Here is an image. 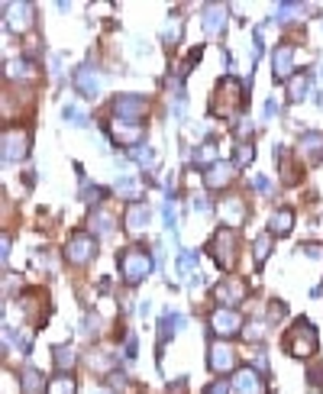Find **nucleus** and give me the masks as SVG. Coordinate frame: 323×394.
Wrapping results in <instances>:
<instances>
[{
  "label": "nucleus",
  "instance_id": "39448f33",
  "mask_svg": "<svg viewBox=\"0 0 323 394\" xmlns=\"http://www.w3.org/2000/svg\"><path fill=\"white\" fill-rule=\"evenodd\" d=\"M114 114H116V120L139 123L149 114V100L142 97V94H120V97L114 100Z\"/></svg>",
  "mask_w": 323,
  "mask_h": 394
},
{
  "label": "nucleus",
  "instance_id": "0eeeda50",
  "mask_svg": "<svg viewBox=\"0 0 323 394\" xmlns=\"http://www.w3.org/2000/svg\"><path fill=\"white\" fill-rule=\"evenodd\" d=\"M107 133H110V139H114L116 145H130V149H136V145H142V136H146V126H142V123L110 120V123H107Z\"/></svg>",
  "mask_w": 323,
  "mask_h": 394
},
{
  "label": "nucleus",
  "instance_id": "58836bf2",
  "mask_svg": "<svg viewBox=\"0 0 323 394\" xmlns=\"http://www.w3.org/2000/svg\"><path fill=\"white\" fill-rule=\"evenodd\" d=\"M204 394H230V385H226V381H214Z\"/></svg>",
  "mask_w": 323,
  "mask_h": 394
},
{
  "label": "nucleus",
  "instance_id": "9d476101",
  "mask_svg": "<svg viewBox=\"0 0 323 394\" xmlns=\"http://www.w3.org/2000/svg\"><path fill=\"white\" fill-rule=\"evenodd\" d=\"M246 294H249V288H246V281L243 278H224L214 288V297H217L220 307H236V304L246 301Z\"/></svg>",
  "mask_w": 323,
  "mask_h": 394
},
{
  "label": "nucleus",
  "instance_id": "7ed1b4c3",
  "mask_svg": "<svg viewBox=\"0 0 323 394\" xmlns=\"http://www.w3.org/2000/svg\"><path fill=\"white\" fill-rule=\"evenodd\" d=\"M285 349L291 352L294 359H307L317 352V330L310 320H298L285 333Z\"/></svg>",
  "mask_w": 323,
  "mask_h": 394
},
{
  "label": "nucleus",
  "instance_id": "a18cd8bd",
  "mask_svg": "<svg viewBox=\"0 0 323 394\" xmlns=\"http://www.w3.org/2000/svg\"><path fill=\"white\" fill-rule=\"evenodd\" d=\"M275 110H278V104H275V100H269V104H265V117L272 120V117H275Z\"/></svg>",
  "mask_w": 323,
  "mask_h": 394
},
{
  "label": "nucleus",
  "instance_id": "f03ea898",
  "mask_svg": "<svg viewBox=\"0 0 323 394\" xmlns=\"http://www.w3.org/2000/svg\"><path fill=\"white\" fill-rule=\"evenodd\" d=\"M246 100V84H239L236 78H226V81L217 84V94L210 100V114L217 117H233Z\"/></svg>",
  "mask_w": 323,
  "mask_h": 394
},
{
  "label": "nucleus",
  "instance_id": "4be33fe9",
  "mask_svg": "<svg viewBox=\"0 0 323 394\" xmlns=\"http://www.w3.org/2000/svg\"><path fill=\"white\" fill-rule=\"evenodd\" d=\"M291 229H294V210L281 207V210L272 213V220H269V233L272 236H288Z\"/></svg>",
  "mask_w": 323,
  "mask_h": 394
},
{
  "label": "nucleus",
  "instance_id": "6ab92c4d",
  "mask_svg": "<svg viewBox=\"0 0 323 394\" xmlns=\"http://www.w3.org/2000/svg\"><path fill=\"white\" fill-rule=\"evenodd\" d=\"M220 217H224V223L230 229L243 227L246 223V201L243 197H226L224 204H220Z\"/></svg>",
  "mask_w": 323,
  "mask_h": 394
},
{
  "label": "nucleus",
  "instance_id": "f8f14e48",
  "mask_svg": "<svg viewBox=\"0 0 323 394\" xmlns=\"http://www.w3.org/2000/svg\"><path fill=\"white\" fill-rule=\"evenodd\" d=\"M32 23H36V10H32V4L20 0V4H10V7H7V26L13 32L32 30Z\"/></svg>",
  "mask_w": 323,
  "mask_h": 394
},
{
  "label": "nucleus",
  "instance_id": "bb28decb",
  "mask_svg": "<svg viewBox=\"0 0 323 394\" xmlns=\"http://www.w3.org/2000/svg\"><path fill=\"white\" fill-rule=\"evenodd\" d=\"M159 326H162V330H159L162 342H169L175 333H181V330H185V317H181V314H165Z\"/></svg>",
  "mask_w": 323,
  "mask_h": 394
},
{
  "label": "nucleus",
  "instance_id": "de8ad7c7",
  "mask_svg": "<svg viewBox=\"0 0 323 394\" xmlns=\"http://www.w3.org/2000/svg\"><path fill=\"white\" fill-rule=\"evenodd\" d=\"M94 394H114V391H107V388H97V391H94Z\"/></svg>",
  "mask_w": 323,
  "mask_h": 394
},
{
  "label": "nucleus",
  "instance_id": "423d86ee",
  "mask_svg": "<svg viewBox=\"0 0 323 394\" xmlns=\"http://www.w3.org/2000/svg\"><path fill=\"white\" fill-rule=\"evenodd\" d=\"M97 252V239L91 233H71L68 246H65V258H68L71 265H87Z\"/></svg>",
  "mask_w": 323,
  "mask_h": 394
},
{
  "label": "nucleus",
  "instance_id": "f3484780",
  "mask_svg": "<svg viewBox=\"0 0 323 394\" xmlns=\"http://www.w3.org/2000/svg\"><path fill=\"white\" fill-rule=\"evenodd\" d=\"M226 16H230V7L226 4H207V7H200V20H204V30L214 36L226 26Z\"/></svg>",
  "mask_w": 323,
  "mask_h": 394
},
{
  "label": "nucleus",
  "instance_id": "79ce46f5",
  "mask_svg": "<svg viewBox=\"0 0 323 394\" xmlns=\"http://www.w3.org/2000/svg\"><path fill=\"white\" fill-rule=\"evenodd\" d=\"M100 197H104L100 188H85V201H100Z\"/></svg>",
  "mask_w": 323,
  "mask_h": 394
},
{
  "label": "nucleus",
  "instance_id": "c756f323",
  "mask_svg": "<svg viewBox=\"0 0 323 394\" xmlns=\"http://www.w3.org/2000/svg\"><path fill=\"white\" fill-rule=\"evenodd\" d=\"M304 13H307V7H304V4H278V7H275V20H278V23H288V20L304 16Z\"/></svg>",
  "mask_w": 323,
  "mask_h": 394
},
{
  "label": "nucleus",
  "instance_id": "7c9ffc66",
  "mask_svg": "<svg viewBox=\"0 0 323 394\" xmlns=\"http://www.w3.org/2000/svg\"><path fill=\"white\" fill-rule=\"evenodd\" d=\"M52 359H55V365H59V369L62 371H68V369H75V349L71 346H55L52 349Z\"/></svg>",
  "mask_w": 323,
  "mask_h": 394
},
{
  "label": "nucleus",
  "instance_id": "72a5a7b5",
  "mask_svg": "<svg viewBox=\"0 0 323 394\" xmlns=\"http://www.w3.org/2000/svg\"><path fill=\"white\" fill-rule=\"evenodd\" d=\"M255 159V145L252 143H239L236 145V165H249Z\"/></svg>",
  "mask_w": 323,
  "mask_h": 394
},
{
  "label": "nucleus",
  "instance_id": "dca6fc26",
  "mask_svg": "<svg viewBox=\"0 0 323 394\" xmlns=\"http://www.w3.org/2000/svg\"><path fill=\"white\" fill-rule=\"evenodd\" d=\"M294 46H278L275 59H272V68H275V81H291L294 78Z\"/></svg>",
  "mask_w": 323,
  "mask_h": 394
},
{
  "label": "nucleus",
  "instance_id": "1a4fd4ad",
  "mask_svg": "<svg viewBox=\"0 0 323 394\" xmlns=\"http://www.w3.org/2000/svg\"><path fill=\"white\" fill-rule=\"evenodd\" d=\"M210 330H214V336H236L243 333V317L233 307H217L210 314Z\"/></svg>",
  "mask_w": 323,
  "mask_h": 394
},
{
  "label": "nucleus",
  "instance_id": "f704fd0d",
  "mask_svg": "<svg viewBox=\"0 0 323 394\" xmlns=\"http://www.w3.org/2000/svg\"><path fill=\"white\" fill-rule=\"evenodd\" d=\"M65 120L75 123V126H87V114H85V110H78L75 104L65 107Z\"/></svg>",
  "mask_w": 323,
  "mask_h": 394
},
{
  "label": "nucleus",
  "instance_id": "a878e982",
  "mask_svg": "<svg viewBox=\"0 0 323 394\" xmlns=\"http://www.w3.org/2000/svg\"><path fill=\"white\" fill-rule=\"evenodd\" d=\"M310 94V75H294L288 81V100L291 104H300V100Z\"/></svg>",
  "mask_w": 323,
  "mask_h": 394
},
{
  "label": "nucleus",
  "instance_id": "6e6552de",
  "mask_svg": "<svg viewBox=\"0 0 323 394\" xmlns=\"http://www.w3.org/2000/svg\"><path fill=\"white\" fill-rule=\"evenodd\" d=\"M30 155V129L10 126L4 133V162H23Z\"/></svg>",
  "mask_w": 323,
  "mask_h": 394
},
{
  "label": "nucleus",
  "instance_id": "f257e3e1",
  "mask_svg": "<svg viewBox=\"0 0 323 394\" xmlns=\"http://www.w3.org/2000/svg\"><path fill=\"white\" fill-rule=\"evenodd\" d=\"M116 262H120V275H123V281L130 285V288H136L139 281H146L155 268V258L149 256L142 246H130V249H123Z\"/></svg>",
  "mask_w": 323,
  "mask_h": 394
},
{
  "label": "nucleus",
  "instance_id": "49530a36",
  "mask_svg": "<svg viewBox=\"0 0 323 394\" xmlns=\"http://www.w3.org/2000/svg\"><path fill=\"white\" fill-rule=\"evenodd\" d=\"M0 256H4V258L10 256V236H4V249H0Z\"/></svg>",
  "mask_w": 323,
  "mask_h": 394
},
{
  "label": "nucleus",
  "instance_id": "aec40b11",
  "mask_svg": "<svg viewBox=\"0 0 323 394\" xmlns=\"http://www.w3.org/2000/svg\"><path fill=\"white\" fill-rule=\"evenodd\" d=\"M7 78L10 81H36L39 71L30 59H10L7 61Z\"/></svg>",
  "mask_w": 323,
  "mask_h": 394
},
{
  "label": "nucleus",
  "instance_id": "2f4dec72",
  "mask_svg": "<svg viewBox=\"0 0 323 394\" xmlns=\"http://www.w3.org/2000/svg\"><path fill=\"white\" fill-rule=\"evenodd\" d=\"M194 159H197L200 162V165H214V162H217V143H210V139H207V143H204V145H197V152H194Z\"/></svg>",
  "mask_w": 323,
  "mask_h": 394
},
{
  "label": "nucleus",
  "instance_id": "20e7f679",
  "mask_svg": "<svg viewBox=\"0 0 323 394\" xmlns=\"http://www.w3.org/2000/svg\"><path fill=\"white\" fill-rule=\"evenodd\" d=\"M207 252L220 268H233L236 265V256H239V236L233 233L230 227H224L220 233H214V239L207 243Z\"/></svg>",
  "mask_w": 323,
  "mask_h": 394
},
{
  "label": "nucleus",
  "instance_id": "393cba45",
  "mask_svg": "<svg viewBox=\"0 0 323 394\" xmlns=\"http://www.w3.org/2000/svg\"><path fill=\"white\" fill-rule=\"evenodd\" d=\"M116 194L136 204L139 197H142V181H139V178H133V174H123V178L116 181Z\"/></svg>",
  "mask_w": 323,
  "mask_h": 394
},
{
  "label": "nucleus",
  "instance_id": "c03bdc74",
  "mask_svg": "<svg viewBox=\"0 0 323 394\" xmlns=\"http://www.w3.org/2000/svg\"><path fill=\"white\" fill-rule=\"evenodd\" d=\"M126 356H136V336H130V340H126Z\"/></svg>",
  "mask_w": 323,
  "mask_h": 394
},
{
  "label": "nucleus",
  "instance_id": "4468645a",
  "mask_svg": "<svg viewBox=\"0 0 323 394\" xmlns=\"http://www.w3.org/2000/svg\"><path fill=\"white\" fill-rule=\"evenodd\" d=\"M149 217H152V210H149V204H142V201H136V204L126 207L123 213V227L130 236H142V229L149 227Z\"/></svg>",
  "mask_w": 323,
  "mask_h": 394
},
{
  "label": "nucleus",
  "instance_id": "c9c22d12",
  "mask_svg": "<svg viewBox=\"0 0 323 394\" xmlns=\"http://www.w3.org/2000/svg\"><path fill=\"white\" fill-rule=\"evenodd\" d=\"M162 217H165V227L175 233V229H178V213H175V204H171V201H165V207H162Z\"/></svg>",
  "mask_w": 323,
  "mask_h": 394
},
{
  "label": "nucleus",
  "instance_id": "ddd939ff",
  "mask_svg": "<svg viewBox=\"0 0 323 394\" xmlns=\"http://www.w3.org/2000/svg\"><path fill=\"white\" fill-rule=\"evenodd\" d=\"M75 88L85 97H97L100 91H104V78H100V71L94 68V65H81V68L75 71Z\"/></svg>",
  "mask_w": 323,
  "mask_h": 394
},
{
  "label": "nucleus",
  "instance_id": "5701e85b",
  "mask_svg": "<svg viewBox=\"0 0 323 394\" xmlns=\"http://www.w3.org/2000/svg\"><path fill=\"white\" fill-rule=\"evenodd\" d=\"M46 381H42V375H39L36 369H30V365H26L23 371H20V394H42L46 391Z\"/></svg>",
  "mask_w": 323,
  "mask_h": 394
},
{
  "label": "nucleus",
  "instance_id": "4c0bfd02",
  "mask_svg": "<svg viewBox=\"0 0 323 394\" xmlns=\"http://www.w3.org/2000/svg\"><path fill=\"white\" fill-rule=\"evenodd\" d=\"M243 333H246V340H249V342H252V340L259 342L262 336H265V326H262V323H249L246 330H243Z\"/></svg>",
  "mask_w": 323,
  "mask_h": 394
},
{
  "label": "nucleus",
  "instance_id": "c85d7f7f",
  "mask_svg": "<svg viewBox=\"0 0 323 394\" xmlns=\"http://www.w3.org/2000/svg\"><path fill=\"white\" fill-rule=\"evenodd\" d=\"M252 256H255V265H265V258L272 256V233H262L259 239L252 243Z\"/></svg>",
  "mask_w": 323,
  "mask_h": 394
},
{
  "label": "nucleus",
  "instance_id": "ea45409f",
  "mask_svg": "<svg viewBox=\"0 0 323 394\" xmlns=\"http://www.w3.org/2000/svg\"><path fill=\"white\" fill-rule=\"evenodd\" d=\"M252 184H255V191H262V194H272V181H269V178H262V174H259Z\"/></svg>",
  "mask_w": 323,
  "mask_h": 394
},
{
  "label": "nucleus",
  "instance_id": "cd10ccee",
  "mask_svg": "<svg viewBox=\"0 0 323 394\" xmlns=\"http://www.w3.org/2000/svg\"><path fill=\"white\" fill-rule=\"evenodd\" d=\"M91 227H94V233L97 236H107V233H114V227H116V220H114V213L110 210H94V217H91Z\"/></svg>",
  "mask_w": 323,
  "mask_h": 394
},
{
  "label": "nucleus",
  "instance_id": "e433bc0d",
  "mask_svg": "<svg viewBox=\"0 0 323 394\" xmlns=\"http://www.w3.org/2000/svg\"><path fill=\"white\" fill-rule=\"evenodd\" d=\"M307 378H310V385L320 388V391H323V362L310 365V369H307Z\"/></svg>",
  "mask_w": 323,
  "mask_h": 394
},
{
  "label": "nucleus",
  "instance_id": "a211bd4d",
  "mask_svg": "<svg viewBox=\"0 0 323 394\" xmlns=\"http://www.w3.org/2000/svg\"><path fill=\"white\" fill-rule=\"evenodd\" d=\"M233 174H236V165H230V162H214V165L204 172V184L214 188V191H220L233 181Z\"/></svg>",
  "mask_w": 323,
  "mask_h": 394
},
{
  "label": "nucleus",
  "instance_id": "473e14b6",
  "mask_svg": "<svg viewBox=\"0 0 323 394\" xmlns=\"http://www.w3.org/2000/svg\"><path fill=\"white\" fill-rule=\"evenodd\" d=\"M133 159H136L142 168H152L155 165V152L149 149V145H136V149H133Z\"/></svg>",
  "mask_w": 323,
  "mask_h": 394
},
{
  "label": "nucleus",
  "instance_id": "2eb2a0df",
  "mask_svg": "<svg viewBox=\"0 0 323 394\" xmlns=\"http://www.w3.org/2000/svg\"><path fill=\"white\" fill-rule=\"evenodd\" d=\"M233 388H236V394H269L265 378L255 369H239L233 375Z\"/></svg>",
  "mask_w": 323,
  "mask_h": 394
},
{
  "label": "nucleus",
  "instance_id": "9b49d317",
  "mask_svg": "<svg viewBox=\"0 0 323 394\" xmlns=\"http://www.w3.org/2000/svg\"><path fill=\"white\" fill-rule=\"evenodd\" d=\"M207 359H210V369H214L217 375H226V371L236 369V352H233V346H230L226 340L210 342Z\"/></svg>",
  "mask_w": 323,
  "mask_h": 394
},
{
  "label": "nucleus",
  "instance_id": "412c9836",
  "mask_svg": "<svg viewBox=\"0 0 323 394\" xmlns=\"http://www.w3.org/2000/svg\"><path fill=\"white\" fill-rule=\"evenodd\" d=\"M300 155H307L310 165L323 162V133H304L300 136Z\"/></svg>",
  "mask_w": 323,
  "mask_h": 394
},
{
  "label": "nucleus",
  "instance_id": "b1692460",
  "mask_svg": "<svg viewBox=\"0 0 323 394\" xmlns=\"http://www.w3.org/2000/svg\"><path fill=\"white\" fill-rule=\"evenodd\" d=\"M46 394H78V381L75 375H68V371H59L52 381H49Z\"/></svg>",
  "mask_w": 323,
  "mask_h": 394
},
{
  "label": "nucleus",
  "instance_id": "a19ab883",
  "mask_svg": "<svg viewBox=\"0 0 323 394\" xmlns=\"http://www.w3.org/2000/svg\"><path fill=\"white\" fill-rule=\"evenodd\" d=\"M191 204H194V210H197V213H207L210 210V201H207V197H194Z\"/></svg>",
  "mask_w": 323,
  "mask_h": 394
},
{
  "label": "nucleus",
  "instance_id": "37998d69",
  "mask_svg": "<svg viewBox=\"0 0 323 394\" xmlns=\"http://www.w3.org/2000/svg\"><path fill=\"white\" fill-rule=\"evenodd\" d=\"M110 385H114V388H126V375L114 371V375H110Z\"/></svg>",
  "mask_w": 323,
  "mask_h": 394
}]
</instances>
